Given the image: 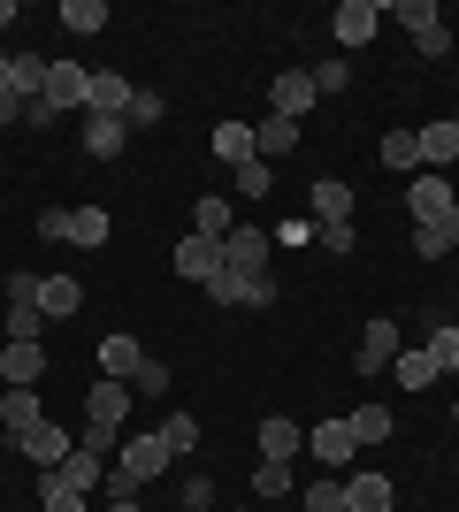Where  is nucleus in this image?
I'll return each mask as SVG.
<instances>
[{
    "label": "nucleus",
    "instance_id": "f257e3e1",
    "mask_svg": "<svg viewBox=\"0 0 459 512\" xmlns=\"http://www.w3.org/2000/svg\"><path fill=\"white\" fill-rule=\"evenodd\" d=\"M8 451H23V459H31L39 474H54V467L69 459V451H77V436H69L62 421H39V428H23V436H16Z\"/></svg>",
    "mask_w": 459,
    "mask_h": 512
},
{
    "label": "nucleus",
    "instance_id": "f03ea898",
    "mask_svg": "<svg viewBox=\"0 0 459 512\" xmlns=\"http://www.w3.org/2000/svg\"><path fill=\"white\" fill-rule=\"evenodd\" d=\"M207 299H215V306H276V276H238V268H215V276H207Z\"/></svg>",
    "mask_w": 459,
    "mask_h": 512
},
{
    "label": "nucleus",
    "instance_id": "7ed1b4c3",
    "mask_svg": "<svg viewBox=\"0 0 459 512\" xmlns=\"http://www.w3.org/2000/svg\"><path fill=\"white\" fill-rule=\"evenodd\" d=\"M268 253H276V237L238 222V230L222 237V268H238V276H268Z\"/></svg>",
    "mask_w": 459,
    "mask_h": 512
},
{
    "label": "nucleus",
    "instance_id": "20e7f679",
    "mask_svg": "<svg viewBox=\"0 0 459 512\" xmlns=\"http://www.w3.org/2000/svg\"><path fill=\"white\" fill-rule=\"evenodd\" d=\"M85 92H92L85 62H46V107L54 115H85Z\"/></svg>",
    "mask_w": 459,
    "mask_h": 512
},
{
    "label": "nucleus",
    "instance_id": "39448f33",
    "mask_svg": "<svg viewBox=\"0 0 459 512\" xmlns=\"http://www.w3.org/2000/svg\"><path fill=\"white\" fill-rule=\"evenodd\" d=\"M459 207V192H452V176H429L421 169L414 176V192H406V214H414V230H429V222H444V214Z\"/></svg>",
    "mask_w": 459,
    "mask_h": 512
},
{
    "label": "nucleus",
    "instance_id": "423d86ee",
    "mask_svg": "<svg viewBox=\"0 0 459 512\" xmlns=\"http://www.w3.org/2000/svg\"><path fill=\"white\" fill-rule=\"evenodd\" d=\"M383 16H391V8H383V0H345V8H337V16H329V31H337V46H368L375 31H383Z\"/></svg>",
    "mask_w": 459,
    "mask_h": 512
},
{
    "label": "nucleus",
    "instance_id": "0eeeda50",
    "mask_svg": "<svg viewBox=\"0 0 459 512\" xmlns=\"http://www.w3.org/2000/svg\"><path fill=\"white\" fill-rule=\"evenodd\" d=\"M314 107H322V92H314V77H306V69H284V77L268 85V115H291V123H306Z\"/></svg>",
    "mask_w": 459,
    "mask_h": 512
},
{
    "label": "nucleus",
    "instance_id": "6e6552de",
    "mask_svg": "<svg viewBox=\"0 0 459 512\" xmlns=\"http://www.w3.org/2000/svg\"><path fill=\"white\" fill-rule=\"evenodd\" d=\"M414 146H421V169L444 176V169L459 161V115H437V123H421V130H414Z\"/></svg>",
    "mask_w": 459,
    "mask_h": 512
},
{
    "label": "nucleus",
    "instance_id": "1a4fd4ad",
    "mask_svg": "<svg viewBox=\"0 0 459 512\" xmlns=\"http://www.w3.org/2000/svg\"><path fill=\"white\" fill-rule=\"evenodd\" d=\"M123 421H131V390L100 375V383L85 390V428H115V436H123Z\"/></svg>",
    "mask_w": 459,
    "mask_h": 512
},
{
    "label": "nucleus",
    "instance_id": "9d476101",
    "mask_svg": "<svg viewBox=\"0 0 459 512\" xmlns=\"http://www.w3.org/2000/svg\"><path fill=\"white\" fill-rule=\"evenodd\" d=\"M0 383L8 390H31V383H46V344H0Z\"/></svg>",
    "mask_w": 459,
    "mask_h": 512
},
{
    "label": "nucleus",
    "instance_id": "9b49d317",
    "mask_svg": "<svg viewBox=\"0 0 459 512\" xmlns=\"http://www.w3.org/2000/svg\"><path fill=\"white\" fill-rule=\"evenodd\" d=\"M391 360H398V321H368V329H360L352 367H360V375H391Z\"/></svg>",
    "mask_w": 459,
    "mask_h": 512
},
{
    "label": "nucleus",
    "instance_id": "f8f14e48",
    "mask_svg": "<svg viewBox=\"0 0 459 512\" xmlns=\"http://www.w3.org/2000/svg\"><path fill=\"white\" fill-rule=\"evenodd\" d=\"M39 421H46L39 383H31V390H0V436H8V444H16L23 428H39Z\"/></svg>",
    "mask_w": 459,
    "mask_h": 512
},
{
    "label": "nucleus",
    "instance_id": "ddd939ff",
    "mask_svg": "<svg viewBox=\"0 0 459 512\" xmlns=\"http://www.w3.org/2000/svg\"><path fill=\"white\" fill-rule=\"evenodd\" d=\"M253 153H261L268 169L291 161V153H299V123H291V115H261V123H253Z\"/></svg>",
    "mask_w": 459,
    "mask_h": 512
},
{
    "label": "nucleus",
    "instance_id": "4468645a",
    "mask_svg": "<svg viewBox=\"0 0 459 512\" xmlns=\"http://www.w3.org/2000/svg\"><path fill=\"white\" fill-rule=\"evenodd\" d=\"M306 451H314L329 474L352 467V451H360V444H352V421H322V428H306Z\"/></svg>",
    "mask_w": 459,
    "mask_h": 512
},
{
    "label": "nucleus",
    "instance_id": "2eb2a0df",
    "mask_svg": "<svg viewBox=\"0 0 459 512\" xmlns=\"http://www.w3.org/2000/svg\"><path fill=\"white\" fill-rule=\"evenodd\" d=\"M222 268V245L215 237H176V276L184 283H199V291H207V276H215Z\"/></svg>",
    "mask_w": 459,
    "mask_h": 512
},
{
    "label": "nucleus",
    "instance_id": "dca6fc26",
    "mask_svg": "<svg viewBox=\"0 0 459 512\" xmlns=\"http://www.w3.org/2000/svg\"><path fill=\"white\" fill-rule=\"evenodd\" d=\"M131 77H115V69H92V92H85V115H131Z\"/></svg>",
    "mask_w": 459,
    "mask_h": 512
},
{
    "label": "nucleus",
    "instance_id": "f3484780",
    "mask_svg": "<svg viewBox=\"0 0 459 512\" xmlns=\"http://www.w3.org/2000/svg\"><path fill=\"white\" fill-rule=\"evenodd\" d=\"M138 367H146V352H138V337H123V329H108V337H100V375H108V383H131Z\"/></svg>",
    "mask_w": 459,
    "mask_h": 512
},
{
    "label": "nucleus",
    "instance_id": "a211bd4d",
    "mask_svg": "<svg viewBox=\"0 0 459 512\" xmlns=\"http://www.w3.org/2000/svg\"><path fill=\"white\" fill-rule=\"evenodd\" d=\"M253 444H261V459H299V451H306V428L284 421V413H268V421L253 428Z\"/></svg>",
    "mask_w": 459,
    "mask_h": 512
},
{
    "label": "nucleus",
    "instance_id": "6ab92c4d",
    "mask_svg": "<svg viewBox=\"0 0 459 512\" xmlns=\"http://www.w3.org/2000/svg\"><path fill=\"white\" fill-rule=\"evenodd\" d=\"M306 214H314L322 230H337V222H352V184H337V176H322V184L306 192Z\"/></svg>",
    "mask_w": 459,
    "mask_h": 512
},
{
    "label": "nucleus",
    "instance_id": "aec40b11",
    "mask_svg": "<svg viewBox=\"0 0 459 512\" xmlns=\"http://www.w3.org/2000/svg\"><path fill=\"white\" fill-rule=\"evenodd\" d=\"M77 306H85V283H77V276H62V268H54V276H39V314H46V321H69Z\"/></svg>",
    "mask_w": 459,
    "mask_h": 512
},
{
    "label": "nucleus",
    "instance_id": "412c9836",
    "mask_svg": "<svg viewBox=\"0 0 459 512\" xmlns=\"http://www.w3.org/2000/svg\"><path fill=\"white\" fill-rule=\"evenodd\" d=\"M123 146H131V123H123V115H85V153L92 161H115Z\"/></svg>",
    "mask_w": 459,
    "mask_h": 512
},
{
    "label": "nucleus",
    "instance_id": "4be33fe9",
    "mask_svg": "<svg viewBox=\"0 0 459 512\" xmlns=\"http://www.w3.org/2000/svg\"><path fill=\"white\" fill-rule=\"evenodd\" d=\"M398 490H391V474H352L345 482V512H391Z\"/></svg>",
    "mask_w": 459,
    "mask_h": 512
},
{
    "label": "nucleus",
    "instance_id": "5701e85b",
    "mask_svg": "<svg viewBox=\"0 0 459 512\" xmlns=\"http://www.w3.org/2000/svg\"><path fill=\"white\" fill-rule=\"evenodd\" d=\"M230 230H238L230 199H222V192H199V199H192V237H215V245H222Z\"/></svg>",
    "mask_w": 459,
    "mask_h": 512
},
{
    "label": "nucleus",
    "instance_id": "b1692460",
    "mask_svg": "<svg viewBox=\"0 0 459 512\" xmlns=\"http://www.w3.org/2000/svg\"><path fill=\"white\" fill-rule=\"evenodd\" d=\"M108 207H69V230H62V245H85V253H100L108 245Z\"/></svg>",
    "mask_w": 459,
    "mask_h": 512
},
{
    "label": "nucleus",
    "instance_id": "393cba45",
    "mask_svg": "<svg viewBox=\"0 0 459 512\" xmlns=\"http://www.w3.org/2000/svg\"><path fill=\"white\" fill-rule=\"evenodd\" d=\"M207 153H215V161H230V169H245V161H261V153H253V123H215Z\"/></svg>",
    "mask_w": 459,
    "mask_h": 512
},
{
    "label": "nucleus",
    "instance_id": "a878e982",
    "mask_svg": "<svg viewBox=\"0 0 459 512\" xmlns=\"http://www.w3.org/2000/svg\"><path fill=\"white\" fill-rule=\"evenodd\" d=\"M414 344H429V360H437V375H459V329L452 321H421Z\"/></svg>",
    "mask_w": 459,
    "mask_h": 512
},
{
    "label": "nucleus",
    "instance_id": "bb28decb",
    "mask_svg": "<svg viewBox=\"0 0 459 512\" xmlns=\"http://www.w3.org/2000/svg\"><path fill=\"white\" fill-rule=\"evenodd\" d=\"M391 375H398V390H429V383H437V360H429V344H398Z\"/></svg>",
    "mask_w": 459,
    "mask_h": 512
},
{
    "label": "nucleus",
    "instance_id": "cd10ccee",
    "mask_svg": "<svg viewBox=\"0 0 459 512\" xmlns=\"http://www.w3.org/2000/svg\"><path fill=\"white\" fill-rule=\"evenodd\" d=\"M100 474H108V459H92V451H69L62 467H54V482H62V490H77V497H92V490H100Z\"/></svg>",
    "mask_w": 459,
    "mask_h": 512
},
{
    "label": "nucleus",
    "instance_id": "c85d7f7f",
    "mask_svg": "<svg viewBox=\"0 0 459 512\" xmlns=\"http://www.w3.org/2000/svg\"><path fill=\"white\" fill-rule=\"evenodd\" d=\"M383 436H391V406H383V398H360V406H352V444H383Z\"/></svg>",
    "mask_w": 459,
    "mask_h": 512
},
{
    "label": "nucleus",
    "instance_id": "c756f323",
    "mask_svg": "<svg viewBox=\"0 0 459 512\" xmlns=\"http://www.w3.org/2000/svg\"><path fill=\"white\" fill-rule=\"evenodd\" d=\"M153 436H161V444H169V459H184V451H199V413H184V406H176L169 421L153 428Z\"/></svg>",
    "mask_w": 459,
    "mask_h": 512
},
{
    "label": "nucleus",
    "instance_id": "7c9ffc66",
    "mask_svg": "<svg viewBox=\"0 0 459 512\" xmlns=\"http://www.w3.org/2000/svg\"><path fill=\"white\" fill-rule=\"evenodd\" d=\"M62 31H77V39L108 31V0H62Z\"/></svg>",
    "mask_w": 459,
    "mask_h": 512
},
{
    "label": "nucleus",
    "instance_id": "2f4dec72",
    "mask_svg": "<svg viewBox=\"0 0 459 512\" xmlns=\"http://www.w3.org/2000/svg\"><path fill=\"white\" fill-rule=\"evenodd\" d=\"M383 169H398V176H421V146H414V130H391V138H383Z\"/></svg>",
    "mask_w": 459,
    "mask_h": 512
},
{
    "label": "nucleus",
    "instance_id": "473e14b6",
    "mask_svg": "<svg viewBox=\"0 0 459 512\" xmlns=\"http://www.w3.org/2000/svg\"><path fill=\"white\" fill-rule=\"evenodd\" d=\"M306 77H314V92L329 100V92H345V85H352V62H345V54H329V62H314Z\"/></svg>",
    "mask_w": 459,
    "mask_h": 512
},
{
    "label": "nucleus",
    "instance_id": "72a5a7b5",
    "mask_svg": "<svg viewBox=\"0 0 459 512\" xmlns=\"http://www.w3.org/2000/svg\"><path fill=\"white\" fill-rule=\"evenodd\" d=\"M291 490V459H261L253 467V497H284Z\"/></svg>",
    "mask_w": 459,
    "mask_h": 512
},
{
    "label": "nucleus",
    "instance_id": "f704fd0d",
    "mask_svg": "<svg viewBox=\"0 0 459 512\" xmlns=\"http://www.w3.org/2000/svg\"><path fill=\"white\" fill-rule=\"evenodd\" d=\"M230 184H238V199H268L276 169H268V161H245V169H230Z\"/></svg>",
    "mask_w": 459,
    "mask_h": 512
},
{
    "label": "nucleus",
    "instance_id": "c9c22d12",
    "mask_svg": "<svg viewBox=\"0 0 459 512\" xmlns=\"http://www.w3.org/2000/svg\"><path fill=\"white\" fill-rule=\"evenodd\" d=\"M8 337H16V344H39L46 337V314H39V306H8Z\"/></svg>",
    "mask_w": 459,
    "mask_h": 512
},
{
    "label": "nucleus",
    "instance_id": "e433bc0d",
    "mask_svg": "<svg viewBox=\"0 0 459 512\" xmlns=\"http://www.w3.org/2000/svg\"><path fill=\"white\" fill-rule=\"evenodd\" d=\"M161 115H169V107H161V92H146V85H138V92H131V115H123V123H131V130H153Z\"/></svg>",
    "mask_w": 459,
    "mask_h": 512
},
{
    "label": "nucleus",
    "instance_id": "4c0bfd02",
    "mask_svg": "<svg viewBox=\"0 0 459 512\" xmlns=\"http://www.w3.org/2000/svg\"><path fill=\"white\" fill-rule=\"evenodd\" d=\"M39 505H46V512H92L85 497H77V490H62L54 474H39Z\"/></svg>",
    "mask_w": 459,
    "mask_h": 512
},
{
    "label": "nucleus",
    "instance_id": "58836bf2",
    "mask_svg": "<svg viewBox=\"0 0 459 512\" xmlns=\"http://www.w3.org/2000/svg\"><path fill=\"white\" fill-rule=\"evenodd\" d=\"M414 54H421V62H444V54H452V31H444V23H421V31H414Z\"/></svg>",
    "mask_w": 459,
    "mask_h": 512
},
{
    "label": "nucleus",
    "instance_id": "ea45409f",
    "mask_svg": "<svg viewBox=\"0 0 459 512\" xmlns=\"http://www.w3.org/2000/svg\"><path fill=\"white\" fill-rule=\"evenodd\" d=\"M306 512H345V482H337V474H322V482L306 490Z\"/></svg>",
    "mask_w": 459,
    "mask_h": 512
},
{
    "label": "nucleus",
    "instance_id": "a19ab883",
    "mask_svg": "<svg viewBox=\"0 0 459 512\" xmlns=\"http://www.w3.org/2000/svg\"><path fill=\"white\" fill-rule=\"evenodd\" d=\"M314 237H322V222H314V214H291L284 230H276V245H291V253H299V245H314Z\"/></svg>",
    "mask_w": 459,
    "mask_h": 512
},
{
    "label": "nucleus",
    "instance_id": "79ce46f5",
    "mask_svg": "<svg viewBox=\"0 0 459 512\" xmlns=\"http://www.w3.org/2000/svg\"><path fill=\"white\" fill-rule=\"evenodd\" d=\"M138 390H146V398H169V367H161V360H146V367L131 375V398H138Z\"/></svg>",
    "mask_w": 459,
    "mask_h": 512
},
{
    "label": "nucleus",
    "instance_id": "37998d69",
    "mask_svg": "<svg viewBox=\"0 0 459 512\" xmlns=\"http://www.w3.org/2000/svg\"><path fill=\"white\" fill-rule=\"evenodd\" d=\"M414 253H421V260H444V253H452V245H444V222H429V230H414Z\"/></svg>",
    "mask_w": 459,
    "mask_h": 512
},
{
    "label": "nucleus",
    "instance_id": "c03bdc74",
    "mask_svg": "<svg viewBox=\"0 0 459 512\" xmlns=\"http://www.w3.org/2000/svg\"><path fill=\"white\" fill-rule=\"evenodd\" d=\"M77 451H92V459H108V451H115V428H85V436H77ZM108 467H115V459H108Z\"/></svg>",
    "mask_w": 459,
    "mask_h": 512
},
{
    "label": "nucleus",
    "instance_id": "a18cd8bd",
    "mask_svg": "<svg viewBox=\"0 0 459 512\" xmlns=\"http://www.w3.org/2000/svg\"><path fill=\"white\" fill-rule=\"evenodd\" d=\"M184 505L207 512V505H215V482H207V474H192V482H184Z\"/></svg>",
    "mask_w": 459,
    "mask_h": 512
},
{
    "label": "nucleus",
    "instance_id": "49530a36",
    "mask_svg": "<svg viewBox=\"0 0 459 512\" xmlns=\"http://www.w3.org/2000/svg\"><path fill=\"white\" fill-rule=\"evenodd\" d=\"M0 92H16V54L0 46Z\"/></svg>",
    "mask_w": 459,
    "mask_h": 512
},
{
    "label": "nucleus",
    "instance_id": "de8ad7c7",
    "mask_svg": "<svg viewBox=\"0 0 459 512\" xmlns=\"http://www.w3.org/2000/svg\"><path fill=\"white\" fill-rule=\"evenodd\" d=\"M0 123H23V100H16V92H0Z\"/></svg>",
    "mask_w": 459,
    "mask_h": 512
},
{
    "label": "nucleus",
    "instance_id": "09e8293b",
    "mask_svg": "<svg viewBox=\"0 0 459 512\" xmlns=\"http://www.w3.org/2000/svg\"><path fill=\"white\" fill-rule=\"evenodd\" d=\"M444 245H452V253H459V207L444 214Z\"/></svg>",
    "mask_w": 459,
    "mask_h": 512
},
{
    "label": "nucleus",
    "instance_id": "8fccbe9b",
    "mask_svg": "<svg viewBox=\"0 0 459 512\" xmlns=\"http://www.w3.org/2000/svg\"><path fill=\"white\" fill-rule=\"evenodd\" d=\"M8 23H16V0H0V31H8Z\"/></svg>",
    "mask_w": 459,
    "mask_h": 512
},
{
    "label": "nucleus",
    "instance_id": "3c124183",
    "mask_svg": "<svg viewBox=\"0 0 459 512\" xmlns=\"http://www.w3.org/2000/svg\"><path fill=\"white\" fill-rule=\"evenodd\" d=\"M108 512H146V505H138V497H123V505H108Z\"/></svg>",
    "mask_w": 459,
    "mask_h": 512
},
{
    "label": "nucleus",
    "instance_id": "603ef678",
    "mask_svg": "<svg viewBox=\"0 0 459 512\" xmlns=\"http://www.w3.org/2000/svg\"><path fill=\"white\" fill-rule=\"evenodd\" d=\"M184 512H192V505H184Z\"/></svg>",
    "mask_w": 459,
    "mask_h": 512
}]
</instances>
